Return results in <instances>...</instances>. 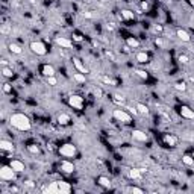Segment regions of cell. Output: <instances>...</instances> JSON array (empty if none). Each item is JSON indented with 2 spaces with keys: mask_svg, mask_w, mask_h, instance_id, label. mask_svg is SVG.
Returning a JSON list of instances; mask_svg holds the SVG:
<instances>
[{
  "mask_svg": "<svg viewBox=\"0 0 194 194\" xmlns=\"http://www.w3.org/2000/svg\"><path fill=\"white\" fill-rule=\"evenodd\" d=\"M11 193H18V188L17 187H11Z\"/></svg>",
  "mask_w": 194,
  "mask_h": 194,
  "instance_id": "681fc988",
  "label": "cell"
},
{
  "mask_svg": "<svg viewBox=\"0 0 194 194\" xmlns=\"http://www.w3.org/2000/svg\"><path fill=\"white\" fill-rule=\"evenodd\" d=\"M155 44H156L158 47H164V46H165V43H164L162 36H156V38H155Z\"/></svg>",
  "mask_w": 194,
  "mask_h": 194,
  "instance_id": "f35d334b",
  "label": "cell"
},
{
  "mask_svg": "<svg viewBox=\"0 0 194 194\" xmlns=\"http://www.w3.org/2000/svg\"><path fill=\"white\" fill-rule=\"evenodd\" d=\"M132 138L138 142H147L149 141V135L146 132H142L140 129H134L132 130Z\"/></svg>",
  "mask_w": 194,
  "mask_h": 194,
  "instance_id": "52a82bcc",
  "label": "cell"
},
{
  "mask_svg": "<svg viewBox=\"0 0 194 194\" xmlns=\"http://www.w3.org/2000/svg\"><path fill=\"white\" fill-rule=\"evenodd\" d=\"M100 80L106 84V85H115V80L112 79V77H109V76H106V74H102L100 76Z\"/></svg>",
  "mask_w": 194,
  "mask_h": 194,
  "instance_id": "f546056e",
  "label": "cell"
},
{
  "mask_svg": "<svg viewBox=\"0 0 194 194\" xmlns=\"http://www.w3.org/2000/svg\"><path fill=\"white\" fill-rule=\"evenodd\" d=\"M176 35H177V38H179L180 41H184V43H188V41L191 39L190 34H188L187 31H184V29H177V31H176Z\"/></svg>",
  "mask_w": 194,
  "mask_h": 194,
  "instance_id": "e0dca14e",
  "label": "cell"
},
{
  "mask_svg": "<svg viewBox=\"0 0 194 194\" xmlns=\"http://www.w3.org/2000/svg\"><path fill=\"white\" fill-rule=\"evenodd\" d=\"M47 149H49V150H53V149H55V147H53V144H52V142H49V144H47Z\"/></svg>",
  "mask_w": 194,
  "mask_h": 194,
  "instance_id": "f907efd6",
  "label": "cell"
},
{
  "mask_svg": "<svg viewBox=\"0 0 194 194\" xmlns=\"http://www.w3.org/2000/svg\"><path fill=\"white\" fill-rule=\"evenodd\" d=\"M0 64H2V67H8V59H5V58H3V59L0 61Z\"/></svg>",
  "mask_w": 194,
  "mask_h": 194,
  "instance_id": "c3c4849f",
  "label": "cell"
},
{
  "mask_svg": "<svg viewBox=\"0 0 194 194\" xmlns=\"http://www.w3.org/2000/svg\"><path fill=\"white\" fill-rule=\"evenodd\" d=\"M43 193L59 194V187H58V182H50L47 187H44V188H43Z\"/></svg>",
  "mask_w": 194,
  "mask_h": 194,
  "instance_id": "4fadbf2b",
  "label": "cell"
},
{
  "mask_svg": "<svg viewBox=\"0 0 194 194\" xmlns=\"http://www.w3.org/2000/svg\"><path fill=\"white\" fill-rule=\"evenodd\" d=\"M120 17L123 18V20L130 21V20H134V18H135V14H134L130 9H123V11H122V14H120Z\"/></svg>",
  "mask_w": 194,
  "mask_h": 194,
  "instance_id": "603a6c76",
  "label": "cell"
},
{
  "mask_svg": "<svg viewBox=\"0 0 194 194\" xmlns=\"http://www.w3.org/2000/svg\"><path fill=\"white\" fill-rule=\"evenodd\" d=\"M31 50L38 55V56H44L46 53H47V47H46V44L44 43H41V41H32L31 43Z\"/></svg>",
  "mask_w": 194,
  "mask_h": 194,
  "instance_id": "5b68a950",
  "label": "cell"
},
{
  "mask_svg": "<svg viewBox=\"0 0 194 194\" xmlns=\"http://www.w3.org/2000/svg\"><path fill=\"white\" fill-rule=\"evenodd\" d=\"M112 117L117 120V122H122V123H130V115L124 111V109H122V108H117V109H114L112 111Z\"/></svg>",
  "mask_w": 194,
  "mask_h": 194,
  "instance_id": "277c9868",
  "label": "cell"
},
{
  "mask_svg": "<svg viewBox=\"0 0 194 194\" xmlns=\"http://www.w3.org/2000/svg\"><path fill=\"white\" fill-rule=\"evenodd\" d=\"M24 185H26V187H29V188H34V187H35V184H34L32 180H26V182H24Z\"/></svg>",
  "mask_w": 194,
  "mask_h": 194,
  "instance_id": "f6af8a7d",
  "label": "cell"
},
{
  "mask_svg": "<svg viewBox=\"0 0 194 194\" xmlns=\"http://www.w3.org/2000/svg\"><path fill=\"white\" fill-rule=\"evenodd\" d=\"M73 41H76V43H82L84 41V36L80 35V34H73Z\"/></svg>",
  "mask_w": 194,
  "mask_h": 194,
  "instance_id": "b9f144b4",
  "label": "cell"
},
{
  "mask_svg": "<svg viewBox=\"0 0 194 194\" xmlns=\"http://www.w3.org/2000/svg\"><path fill=\"white\" fill-rule=\"evenodd\" d=\"M3 93H6V94L12 93V85L11 84H3Z\"/></svg>",
  "mask_w": 194,
  "mask_h": 194,
  "instance_id": "60d3db41",
  "label": "cell"
},
{
  "mask_svg": "<svg viewBox=\"0 0 194 194\" xmlns=\"http://www.w3.org/2000/svg\"><path fill=\"white\" fill-rule=\"evenodd\" d=\"M0 149L3 152H14L15 150V146L12 144V141H8V140H0Z\"/></svg>",
  "mask_w": 194,
  "mask_h": 194,
  "instance_id": "7c38bea8",
  "label": "cell"
},
{
  "mask_svg": "<svg viewBox=\"0 0 194 194\" xmlns=\"http://www.w3.org/2000/svg\"><path fill=\"white\" fill-rule=\"evenodd\" d=\"M94 96L100 99V97L103 96V91H102V89H100V88H94Z\"/></svg>",
  "mask_w": 194,
  "mask_h": 194,
  "instance_id": "ee69618b",
  "label": "cell"
},
{
  "mask_svg": "<svg viewBox=\"0 0 194 194\" xmlns=\"http://www.w3.org/2000/svg\"><path fill=\"white\" fill-rule=\"evenodd\" d=\"M9 123L12 127H15L17 130H21V132H27L32 129V123L29 120L27 115H24L23 112H15L9 117Z\"/></svg>",
  "mask_w": 194,
  "mask_h": 194,
  "instance_id": "6da1fadb",
  "label": "cell"
},
{
  "mask_svg": "<svg viewBox=\"0 0 194 194\" xmlns=\"http://www.w3.org/2000/svg\"><path fill=\"white\" fill-rule=\"evenodd\" d=\"M162 141L165 142L167 146H170V147H175L177 144V137L171 135V134H165V135L162 137Z\"/></svg>",
  "mask_w": 194,
  "mask_h": 194,
  "instance_id": "9a60e30c",
  "label": "cell"
},
{
  "mask_svg": "<svg viewBox=\"0 0 194 194\" xmlns=\"http://www.w3.org/2000/svg\"><path fill=\"white\" fill-rule=\"evenodd\" d=\"M61 170H62L64 173H67V175H71V173L74 171V164L70 162V161H67V159H64V161L61 162Z\"/></svg>",
  "mask_w": 194,
  "mask_h": 194,
  "instance_id": "8fae6325",
  "label": "cell"
},
{
  "mask_svg": "<svg viewBox=\"0 0 194 194\" xmlns=\"http://www.w3.org/2000/svg\"><path fill=\"white\" fill-rule=\"evenodd\" d=\"M56 122L58 124H61V126H67V124H70L71 118L68 114H65V112H61V114H58V117H56Z\"/></svg>",
  "mask_w": 194,
  "mask_h": 194,
  "instance_id": "5bb4252c",
  "label": "cell"
},
{
  "mask_svg": "<svg viewBox=\"0 0 194 194\" xmlns=\"http://www.w3.org/2000/svg\"><path fill=\"white\" fill-rule=\"evenodd\" d=\"M193 18H194V15H193Z\"/></svg>",
  "mask_w": 194,
  "mask_h": 194,
  "instance_id": "11a10c76",
  "label": "cell"
},
{
  "mask_svg": "<svg viewBox=\"0 0 194 194\" xmlns=\"http://www.w3.org/2000/svg\"><path fill=\"white\" fill-rule=\"evenodd\" d=\"M58 152H59L62 156H65V158H73V156L77 153V149H76L74 144H71V142H65V144H62V146L58 149Z\"/></svg>",
  "mask_w": 194,
  "mask_h": 194,
  "instance_id": "3957f363",
  "label": "cell"
},
{
  "mask_svg": "<svg viewBox=\"0 0 194 194\" xmlns=\"http://www.w3.org/2000/svg\"><path fill=\"white\" fill-rule=\"evenodd\" d=\"M141 8L144 9V11H147V9H149V3H147L146 0H144V2H141Z\"/></svg>",
  "mask_w": 194,
  "mask_h": 194,
  "instance_id": "bcb514c9",
  "label": "cell"
},
{
  "mask_svg": "<svg viewBox=\"0 0 194 194\" xmlns=\"http://www.w3.org/2000/svg\"><path fill=\"white\" fill-rule=\"evenodd\" d=\"M150 32H152V34H156V35H161V34L164 32V27H162V24H152V26H150Z\"/></svg>",
  "mask_w": 194,
  "mask_h": 194,
  "instance_id": "4316f807",
  "label": "cell"
},
{
  "mask_svg": "<svg viewBox=\"0 0 194 194\" xmlns=\"http://www.w3.org/2000/svg\"><path fill=\"white\" fill-rule=\"evenodd\" d=\"M2 74H3L5 77H12L14 71H12L11 67H2Z\"/></svg>",
  "mask_w": 194,
  "mask_h": 194,
  "instance_id": "4dcf8cb0",
  "label": "cell"
},
{
  "mask_svg": "<svg viewBox=\"0 0 194 194\" xmlns=\"http://www.w3.org/2000/svg\"><path fill=\"white\" fill-rule=\"evenodd\" d=\"M39 73H41L44 77H50V76H55V68H53V65H50V64H43V65L39 67Z\"/></svg>",
  "mask_w": 194,
  "mask_h": 194,
  "instance_id": "30bf717a",
  "label": "cell"
},
{
  "mask_svg": "<svg viewBox=\"0 0 194 194\" xmlns=\"http://www.w3.org/2000/svg\"><path fill=\"white\" fill-rule=\"evenodd\" d=\"M188 3H190V5H191V6L194 8V0H188Z\"/></svg>",
  "mask_w": 194,
  "mask_h": 194,
  "instance_id": "816d5d0a",
  "label": "cell"
},
{
  "mask_svg": "<svg viewBox=\"0 0 194 194\" xmlns=\"http://www.w3.org/2000/svg\"><path fill=\"white\" fill-rule=\"evenodd\" d=\"M97 184L100 185V187H103V188H111V180H109V177L106 176H99L97 177Z\"/></svg>",
  "mask_w": 194,
  "mask_h": 194,
  "instance_id": "ffe728a7",
  "label": "cell"
},
{
  "mask_svg": "<svg viewBox=\"0 0 194 194\" xmlns=\"http://www.w3.org/2000/svg\"><path fill=\"white\" fill-rule=\"evenodd\" d=\"M106 29H108L109 32H112V31H114V24H112V23H108V24H106Z\"/></svg>",
  "mask_w": 194,
  "mask_h": 194,
  "instance_id": "7dc6e473",
  "label": "cell"
},
{
  "mask_svg": "<svg viewBox=\"0 0 194 194\" xmlns=\"http://www.w3.org/2000/svg\"><path fill=\"white\" fill-rule=\"evenodd\" d=\"M182 162L185 164V165H188V167H191V165H194V158L191 156V155H188V153H185L184 156H182Z\"/></svg>",
  "mask_w": 194,
  "mask_h": 194,
  "instance_id": "83f0119b",
  "label": "cell"
},
{
  "mask_svg": "<svg viewBox=\"0 0 194 194\" xmlns=\"http://www.w3.org/2000/svg\"><path fill=\"white\" fill-rule=\"evenodd\" d=\"M179 114H180L184 118H187V120H193L194 118V111L187 105H182L179 108Z\"/></svg>",
  "mask_w": 194,
  "mask_h": 194,
  "instance_id": "9c48e42d",
  "label": "cell"
},
{
  "mask_svg": "<svg viewBox=\"0 0 194 194\" xmlns=\"http://www.w3.org/2000/svg\"><path fill=\"white\" fill-rule=\"evenodd\" d=\"M105 56L108 58V59H111L112 62H114V61L117 59V58H115V55H114V53L111 52V50H105Z\"/></svg>",
  "mask_w": 194,
  "mask_h": 194,
  "instance_id": "ab89813d",
  "label": "cell"
},
{
  "mask_svg": "<svg viewBox=\"0 0 194 194\" xmlns=\"http://www.w3.org/2000/svg\"><path fill=\"white\" fill-rule=\"evenodd\" d=\"M82 17L84 18H93L94 17V14H93L91 11H84V12H82Z\"/></svg>",
  "mask_w": 194,
  "mask_h": 194,
  "instance_id": "7bdbcfd3",
  "label": "cell"
},
{
  "mask_svg": "<svg viewBox=\"0 0 194 194\" xmlns=\"http://www.w3.org/2000/svg\"><path fill=\"white\" fill-rule=\"evenodd\" d=\"M9 165L17 171V173H21V171H24L26 170V167H24V164L20 161V159H12L11 162H9Z\"/></svg>",
  "mask_w": 194,
  "mask_h": 194,
  "instance_id": "2e32d148",
  "label": "cell"
},
{
  "mask_svg": "<svg viewBox=\"0 0 194 194\" xmlns=\"http://www.w3.org/2000/svg\"><path fill=\"white\" fill-rule=\"evenodd\" d=\"M73 65L76 67V70L77 71H80V73H87V68H85V65L82 64V61L80 59H77V58H73Z\"/></svg>",
  "mask_w": 194,
  "mask_h": 194,
  "instance_id": "44dd1931",
  "label": "cell"
},
{
  "mask_svg": "<svg viewBox=\"0 0 194 194\" xmlns=\"http://www.w3.org/2000/svg\"><path fill=\"white\" fill-rule=\"evenodd\" d=\"M135 59L140 62V64H146L147 61H149V55L146 52H138L137 55H135Z\"/></svg>",
  "mask_w": 194,
  "mask_h": 194,
  "instance_id": "cb8c5ba5",
  "label": "cell"
},
{
  "mask_svg": "<svg viewBox=\"0 0 194 194\" xmlns=\"http://www.w3.org/2000/svg\"><path fill=\"white\" fill-rule=\"evenodd\" d=\"M112 100H114L115 103H118V105H123L124 102H126V97H124L123 94H114V96H112Z\"/></svg>",
  "mask_w": 194,
  "mask_h": 194,
  "instance_id": "f1b7e54d",
  "label": "cell"
},
{
  "mask_svg": "<svg viewBox=\"0 0 194 194\" xmlns=\"http://www.w3.org/2000/svg\"><path fill=\"white\" fill-rule=\"evenodd\" d=\"M68 105L71 108H74V109H82L84 108V99L80 96H77V94H71L68 97Z\"/></svg>",
  "mask_w": 194,
  "mask_h": 194,
  "instance_id": "8992f818",
  "label": "cell"
},
{
  "mask_svg": "<svg viewBox=\"0 0 194 194\" xmlns=\"http://www.w3.org/2000/svg\"><path fill=\"white\" fill-rule=\"evenodd\" d=\"M0 34H3V35L11 34V26H9V24H2V26H0Z\"/></svg>",
  "mask_w": 194,
  "mask_h": 194,
  "instance_id": "836d02e7",
  "label": "cell"
},
{
  "mask_svg": "<svg viewBox=\"0 0 194 194\" xmlns=\"http://www.w3.org/2000/svg\"><path fill=\"white\" fill-rule=\"evenodd\" d=\"M127 191H129V193H137V194H142V193H144L141 188H138V187H130V188H127Z\"/></svg>",
  "mask_w": 194,
  "mask_h": 194,
  "instance_id": "74e56055",
  "label": "cell"
},
{
  "mask_svg": "<svg viewBox=\"0 0 194 194\" xmlns=\"http://www.w3.org/2000/svg\"><path fill=\"white\" fill-rule=\"evenodd\" d=\"M8 49H9V52L14 53V55H21V53H23L21 46H18V44H15V43H11V44L8 46Z\"/></svg>",
  "mask_w": 194,
  "mask_h": 194,
  "instance_id": "7402d4cb",
  "label": "cell"
},
{
  "mask_svg": "<svg viewBox=\"0 0 194 194\" xmlns=\"http://www.w3.org/2000/svg\"><path fill=\"white\" fill-rule=\"evenodd\" d=\"M177 59H179V62H180L182 65H188V64H190V58H188L187 55H179Z\"/></svg>",
  "mask_w": 194,
  "mask_h": 194,
  "instance_id": "e575fe53",
  "label": "cell"
},
{
  "mask_svg": "<svg viewBox=\"0 0 194 194\" xmlns=\"http://www.w3.org/2000/svg\"><path fill=\"white\" fill-rule=\"evenodd\" d=\"M73 79H74L77 84H85V82H87V77H85V74H84V73H80V71H77V73H73Z\"/></svg>",
  "mask_w": 194,
  "mask_h": 194,
  "instance_id": "d4e9b609",
  "label": "cell"
},
{
  "mask_svg": "<svg viewBox=\"0 0 194 194\" xmlns=\"http://www.w3.org/2000/svg\"><path fill=\"white\" fill-rule=\"evenodd\" d=\"M173 87H175V89L182 91V93H184V91H187V84H185V82H176Z\"/></svg>",
  "mask_w": 194,
  "mask_h": 194,
  "instance_id": "d6a6232c",
  "label": "cell"
},
{
  "mask_svg": "<svg viewBox=\"0 0 194 194\" xmlns=\"http://www.w3.org/2000/svg\"><path fill=\"white\" fill-rule=\"evenodd\" d=\"M55 43L61 47V49H71L73 47V41L68 38H64V36H56L55 38Z\"/></svg>",
  "mask_w": 194,
  "mask_h": 194,
  "instance_id": "ba28073f",
  "label": "cell"
},
{
  "mask_svg": "<svg viewBox=\"0 0 194 194\" xmlns=\"http://www.w3.org/2000/svg\"><path fill=\"white\" fill-rule=\"evenodd\" d=\"M46 82H47L50 87H55V85L58 84V79H56L55 76H50V77H46Z\"/></svg>",
  "mask_w": 194,
  "mask_h": 194,
  "instance_id": "d590c367",
  "label": "cell"
},
{
  "mask_svg": "<svg viewBox=\"0 0 194 194\" xmlns=\"http://www.w3.org/2000/svg\"><path fill=\"white\" fill-rule=\"evenodd\" d=\"M137 111H138V114H141V115H149V108L144 105V103H137Z\"/></svg>",
  "mask_w": 194,
  "mask_h": 194,
  "instance_id": "484cf974",
  "label": "cell"
},
{
  "mask_svg": "<svg viewBox=\"0 0 194 194\" xmlns=\"http://www.w3.org/2000/svg\"><path fill=\"white\" fill-rule=\"evenodd\" d=\"M135 73H137V76H138V77H141V79H144V80L149 77V74H147L144 70H140V68H138V70H135Z\"/></svg>",
  "mask_w": 194,
  "mask_h": 194,
  "instance_id": "8d00e7d4",
  "label": "cell"
},
{
  "mask_svg": "<svg viewBox=\"0 0 194 194\" xmlns=\"http://www.w3.org/2000/svg\"><path fill=\"white\" fill-rule=\"evenodd\" d=\"M142 175H144V173L141 171V168H130V170H129V177H130V179H134V180L141 179Z\"/></svg>",
  "mask_w": 194,
  "mask_h": 194,
  "instance_id": "ac0fdd59",
  "label": "cell"
},
{
  "mask_svg": "<svg viewBox=\"0 0 194 194\" xmlns=\"http://www.w3.org/2000/svg\"><path fill=\"white\" fill-rule=\"evenodd\" d=\"M191 156H193V158H194V150H193V153H191Z\"/></svg>",
  "mask_w": 194,
  "mask_h": 194,
  "instance_id": "f5cc1de1",
  "label": "cell"
},
{
  "mask_svg": "<svg viewBox=\"0 0 194 194\" xmlns=\"http://www.w3.org/2000/svg\"><path fill=\"white\" fill-rule=\"evenodd\" d=\"M126 46H129L130 49H138L140 47V41L134 36H127L126 38Z\"/></svg>",
  "mask_w": 194,
  "mask_h": 194,
  "instance_id": "d6986e66",
  "label": "cell"
},
{
  "mask_svg": "<svg viewBox=\"0 0 194 194\" xmlns=\"http://www.w3.org/2000/svg\"><path fill=\"white\" fill-rule=\"evenodd\" d=\"M27 150H29L32 155H38V153H39V147H38V144H29V146H27Z\"/></svg>",
  "mask_w": 194,
  "mask_h": 194,
  "instance_id": "1f68e13d",
  "label": "cell"
},
{
  "mask_svg": "<svg viewBox=\"0 0 194 194\" xmlns=\"http://www.w3.org/2000/svg\"><path fill=\"white\" fill-rule=\"evenodd\" d=\"M17 171L11 165H2L0 167V179L3 180H15Z\"/></svg>",
  "mask_w": 194,
  "mask_h": 194,
  "instance_id": "7a4b0ae2",
  "label": "cell"
},
{
  "mask_svg": "<svg viewBox=\"0 0 194 194\" xmlns=\"http://www.w3.org/2000/svg\"><path fill=\"white\" fill-rule=\"evenodd\" d=\"M193 94H194V89H193Z\"/></svg>",
  "mask_w": 194,
  "mask_h": 194,
  "instance_id": "db71d44e",
  "label": "cell"
}]
</instances>
